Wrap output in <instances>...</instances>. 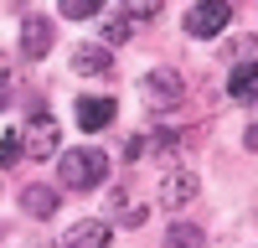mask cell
Listing matches in <instances>:
<instances>
[{
	"mask_svg": "<svg viewBox=\"0 0 258 248\" xmlns=\"http://www.w3.org/2000/svg\"><path fill=\"white\" fill-rule=\"evenodd\" d=\"M62 248H109V222H98V217L73 222L68 233H62Z\"/></svg>",
	"mask_w": 258,
	"mask_h": 248,
	"instance_id": "cell-7",
	"label": "cell"
},
{
	"mask_svg": "<svg viewBox=\"0 0 258 248\" xmlns=\"http://www.w3.org/2000/svg\"><path fill=\"white\" fill-rule=\"evenodd\" d=\"M140 93H145L150 109H160V114H165V109H176V103H181L186 83H181V73H176V68H155V73L145 78V88H140Z\"/></svg>",
	"mask_w": 258,
	"mask_h": 248,
	"instance_id": "cell-2",
	"label": "cell"
},
{
	"mask_svg": "<svg viewBox=\"0 0 258 248\" xmlns=\"http://www.w3.org/2000/svg\"><path fill=\"white\" fill-rule=\"evenodd\" d=\"M21 155H26V145H21L16 135H6V140H0V165H16Z\"/></svg>",
	"mask_w": 258,
	"mask_h": 248,
	"instance_id": "cell-17",
	"label": "cell"
},
{
	"mask_svg": "<svg viewBox=\"0 0 258 248\" xmlns=\"http://www.w3.org/2000/svg\"><path fill=\"white\" fill-rule=\"evenodd\" d=\"M129 26H135V16H129V11H124V16H114V21H103V41H124V36H129Z\"/></svg>",
	"mask_w": 258,
	"mask_h": 248,
	"instance_id": "cell-15",
	"label": "cell"
},
{
	"mask_svg": "<svg viewBox=\"0 0 258 248\" xmlns=\"http://www.w3.org/2000/svg\"><path fill=\"white\" fill-rule=\"evenodd\" d=\"M114 98H78V124H83V130H88V135H98V130H109V124H114Z\"/></svg>",
	"mask_w": 258,
	"mask_h": 248,
	"instance_id": "cell-8",
	"label": "cell"
},
{
	"mask_svg": "<svg viewBox=\"0 0 258 248\" xmlns=\"http://www.w3.org/2000/svg\"><path fill=\"white\" fill-rule=\"evenodd\" d=\"M160 6H165V0H124V11L135 16V21H150V16H160Z\"/></svg>",
	"mask_w": 258,
	"mask_h": 248,
	"instance_id": "cell-16",
	"label": "cell"
},
{
	"mask_svg": "<svg viewBox=\"0 0 258 248\" xmlns=\"http://www.w3.org/2000/svg\"><path fill=\"white\" fill-rule=\"evenodd\" d=\"M52 21L47 16H26V21H21V52H26V57H47L52 52Z\"/></svg>",
	"mask_w": 258,
	"mask_h": 248,
	"instance_id": "cell-6",
	"label": "cell"
},
{
	"mask_svg": "<svg viewBox=\"0 0 258 248\" xmlns=\"http://www.w3.org/2000/svg\"><path fill=\"white\" fill-rule=\"evenodd\" d=\"M243 145H248V150H258V124H248V135H243Z\"/></svg>",
	"mask_w": 258,
	"mask_h": 248,
	"instance_id": "cell-18",
	"label": "cell"
},
{
	"mask_svg": "<svg viewBox=\"0 0 258 248\" xmlns=\"http://www.w3.org/2000/svg\"><path fill=\"white\" fill-rule=\"evenodd\" d=\"M21 207H26L31 217H52L62 207V197L52 192V186H26V192H21Z\"/></svg>",
	"mask_w": 258,
	"mask_h": 248,
	"instance_id": "cell-11",
	"label": "cell"
},
{
	"mask_svg": "<svg viewBox=\"0 0 258 248\" xmlns=\"http://www.w3.org/2000/svg\"><path fill=\"white\" fill-rule=\"evenodd\" d=\"M98 11H103V0H62V16H68V21H88Z\"/></svg>",
	"mask_w": 258,
	"mask_h": 248,
	"instance_id": "cell-14",
	"label": "cell"
},
{
	"mask_svg": "<svg viewBox=\"0 0 258 248\" xmlns=\"http://www.w3.org/2000/svg\"><path fill=\"white\" fill-rule=\"evenodd\" d=\"M109 207H114V222H119V227H140V222H145V207H140V202H129L124 192H114Z\"/></svg>",
	"mask_w": 258,
	"mask_h": 248,
	"instance_id": "cell-13",
	"label": "cell"
},
{
	"mask_svg": "<svg viewBox=\"0 0 258 248\" xmlns=\"http://www.w3.org/2000/svg\"><path fill=\"white\" fill-rule=\"evenodd\" d=\"M227 21H232V0H197L186 11V31L191 36H217V31H227Z\"/></svg>",
	"mask_w": 258,
	"mask_h": 248,
	"instance_id": "cell-3",
	"label": "cell"
},
{
	"mask_svg": "<svg viewBox=\"0 0 258 248\" xmlns=\"http://www.w3.org/2000/svg\"><path fill=\"white\" fill-rule=\"evenodd\" d=\"M6 103H11V83L0 78V109H6Z\"/></svg>",
	"mask_w": 258,
	"mask_h": 248,
	"instance_id": "cell-19",
	"label": "cell"
},
{
	"mask_svg": "<svg viewBox=\"0 0 258 248\" xmlns=\"http://www.w3.org/2000/svg\"><path fill=\"white\" fill-rule=\"evenodd\" d=\"M165 248H207V233H202V227H191V222H170Z\"/></svg>",
	"mask_w": 258,
	"mask_h": 248,
	"instance_id": "cell-12",
	"label": "cell"
},
{
	"mask_svg": "<svg viewBox=\"0 0 258 248\" xmlns=\"http://www.w3.org/2000/svg\"><path fill=\"white\" fill-rule=\"evenodd\" d=\"M73 68L78 73H109L114 57H109V47H98V41H78L73 47Z\"/></svg>",
	"mask_w": 258,
	"mask_h": 248,
	"instance_id": "cell-10",
	"label": "cell"
},
{
	"mask_svg": "<svg viewBox=\"0 0 258 248\" xmlns=\"http://www.w3.org/2000/svg\"><path fill=\"white\" fill-rule=\"evenodd\" d=\"M57 181L68 186V192H93V186L109 181V155L103 150H62Z\"/></svg>",
	"mask_w": 258,
	"mask_h": 248,
	"instance_id": "cell-1",
	"label": "cell"
},
{
	"mask_svg": "<svg viewBox=\"0 0 258 248\" xmlns=\"http://www.w3.org/2000/svg\"><path fill=\"white\" fill-rule=\"evenodd\" d=\"M197 171H191V165H176V171H170L165 181H160V207H186L191 197H197Z\"/></svg>",
	"mask_w": 258,
	"mask_h": 248,
	"instance_id": "cell-5",
	"label": "cell"
},
{
	"mask_svg": "<svg viewBox=\"0 0 258 248\" xmlns=\"http://www.w3.org/2000/svg\"><path fill=\"white\" fill-rule=\"evenodd\" d=\"M227 93L238 98V103H253V98H258V57L238 62V68L227 73Z\"/></svg>",
	"mask_w": 258,
	"mask_h": 248,
	"instance_id": "cell-9",
	"label": "cell"
},
{
	"mask_svg": "<svg viewBox=\"0 0 258 248\" xmlns=\"http://www.w3.org/2000/svg\"><path fill=\"white\" fill-rule=\"evenodd\" d=\"M57 119L52 114H31V124H26V135H21V145H26V155L31 160H52V150H57Z\"/></svg>",
	"mask_w": 258,
	"mask_h": 248,
	"instance_id": "cell-4",
	"label": "cell"
}]
</instances>
